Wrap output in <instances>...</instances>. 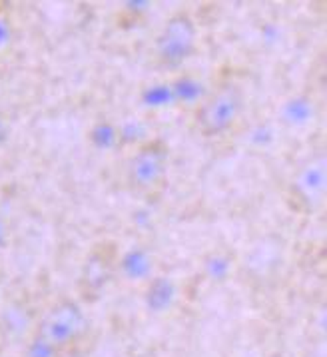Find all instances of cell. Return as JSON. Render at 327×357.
<instances>
[{
	"instance_id": "obj_15",
	"label": "cell",
	"mask_w": 327,
	"mask_h": 357,
	"mask_svg": "<svg viewBox=\"0 0 327 357\" xmlns=\"http://www.w3.org/2000/svg\"><path fill=\"white\" fill-rule=\"evenodd\" d=\"M6 243V224H4V218L0 215V250L4 248Z\"/></svg>"
},
{
	"instance_id": "obj_17",
	"label": "cell",
	"mask_w": 327,
	"mask_h": 357,
	"mask_svg": "<svg viewBox=\"0 0 327 357\" xmlns=\"http://www.w3.org/2000/svg\"><path fill=\"white\" fill-rule=\"evenodd\" d=\"M60 357H84V349L82 347H76V349H68L64 351Z\"/></svg>"
},
{
	"instance_id": "obj_9",
	"label": "cell",
	"mask_w": 327,
	"mask_h": 357,
	"mask_svg": "<svg viewBox=\"0 0 327 357\" xmlns=\"http://www.w3.org/2000/svg\"><path fill=\"white\" fill-rule=\"evenodd\" d=\"M90 142L98 150H112L122 142V132L110 120H100L90 130Z\"/></svg>"
},
{
	"instance_id": "obj_8",
	"label": "cell",
	"mask_w": 327,
	"mask_h": 357,
	"mask_svg": "<svg viewBox=\"0 0 327 357\" xmlns=\"http://www.w3.org/2000/svg\"><path fill=\"white\" fill-rule=\"evenodd\" d=\"M172 94H174V102L176 104H194L198 106L199 102L204 100V96L208 94L199 80H196L190 74H182L172 82Z\"/></svg>"
},
{
	"instance_id": "obj_4",
	"label": "cell",
	"mask_w": 327,
	"mask_h": 357,
	"mask_svg": "<svg viewBox=\"0 0 327 357\" xmlns=\"http://www.w3.org/2000/svg\"><path fill=\"white\" fill-rule=\"evenodd\" d=\"M198 46V26L190 13L180 10L164 22L156 38V58L166 68H180L194 56Z\"/></svg>"
},
{
	"instance_id": "obj_16",
	"label": "cell",
	"mask_w": 327,
	"mask_h": 357,
	"mask_svg": "<svg viewBox=\"0 0 327 357\" xmlns=\"http://www.w3.org/2000/svg\"><path fill=\"white\" fill-rule=\"evenodd\" d=\"M6 138H8V126H6V122L0 118V146L6 142Z\"/></svg>"
},
{
	"instance_id": "obj_11",
	"label": "cell",
	"mask_w": 327,
	"mask_h": 357,
	"mask_svg": "<svg viewBox=\"0 0 327 357\" xmlns=\"http://www.w3.org/2000/svg\"><path fill=\"white\" fill-rule=\"evenodd\" d=\"M64 354L60 347H56L54 343L50 342L48 337H44L40 331H32V335L26 342L24 347V357H60Z\"/></svg>"
},
{
	"instance_id": "obj_1",
	"label": "cell",
	"mask_w": 327,
	"mask_h": 357,
	"mask_svg": "<svg viewBox=\"0 0 327 357\" xmlns=\"http://www.w3.org/2000/svg\"><path fill=\"white\" fill-rule=\"evenodd\" d=\"M243 88L236 80L215 86L194 108V128L204 138H215L234 128L243 112Z\"/></svg>"
},
{
	"instance_id": "obj_2",
	"label": "cell",
	"mask_w": 327,
	"mask_h": 357,
	"mask_svg": "<svg viewBox=\"0 0 327 357\" xmlns=\"http://www.w3.org/2000/svg\"><path fill=\"white\" fill-rule=\"evenodd\" d=\"M168 160L170 150L164 140L154 138L138 146V150L130 156L126 166V182L134 194L146 198L158 196L168 178Z\"/></svg>"
},
{
	"instance_id": "obj_10",
	"label": "cell",
	"mask_w": 327,
	"mask_h": 357,
	"mask_svg": "<svg viewBox=\"0 0 327 357\" xmlns=\"http://www.w3.org/2000/svg\"><path fill=\"white\" fill-rule=\"evenodd\" d=\"M321 190H324V164L307 166V170H303L299 176L298 192L305 200H315Z\"/></svg>"
},
{
	"instance_id": "obj_7",
	"label": "cell",
	"mask_w": 327,
	"mask_h": 357,
	"mask_svg": "<svg viewBox=\"0 0 327 357\" xmlns=\"http://www.w3.org/2000/svg\"><path fill=\"white\" fill-rule=\"evenodd\" d=\"M178 289L176 284L166 275H154L146 282V291H144V303L150 314H166L176 301Z\"/></svg>"
},
{
	"instance_id": "obj_3",
	"label": "cell",
	"mask_w": 327,
	"mask_h": 357,
	"mask_svg": "<svg viewBox=\"0 0 327 357\" xmlns=\"http://www.w3.org/2000/svg\"><path fill=\"white\" fill-rule=\"evenodd\" d=\"M36 331L48 337L62 351L82 347L90 333V321L78 301L60 300L40 317Z\"/></svg>"
},
{
	"instance_id": "obj_6",
	"label": "cell",
	"mask_w": 327,
	"mask_h": 357,
	"mask_svg": "<svg viewBox=\"0 0 327 357\" xmlns=\"http://www.w3.org/2000/svg\"><path fill=\"white\" fill-rule=\"evenodd\" d=\"M116 272L122 273L126 282H148L154 278V257L142 245H132L118 256Z\"/></svg>"
},
{
	"instance_id": "obj_13",
	"label": "cell",
	"mask_w": 327,
	"mask_h": 357,
	"mask_svg": "<svg viewBox=\"0 0 327 357\" xmlns=\"http://www.w3.org/2000/svg\"><path fill=\"white\" fill-rule=\"evenodd\" d=\"M307 116H310V102L301 100V98L289 102L287 108H285V118L289 122H303Z\"/></svg>"
},
{
	"instance_id": "obj_12",
	"label": "cell",
	"mask_w": 327,
	"mask_h": 357,
	"mask_svg": "<svg viewBox=\"0 0 327 357\" xmlns=\"http://www.w3.org/2000/svg\"><path fill=\"white\" fill-rule=\"evenodd\" d=\"M142 102L144 106H148V108H166V106L176 104L170 84L148 86L142 92Z\"/></svg>"
},
{
	"instance_id": "obj_5",
	"label": "cell",
	"mask_w": 327,
	"mask_h": 357,
	"mask_svg": "<svg viewBox=\"0 0 327 357\" xmlns=\"http://www.w3.org/2000/svg\"><path fill=\"white\" fill-rule=\"evenodd\" d=\"M116 261H118V250L114 248V243L104 242L90 250L78 278V294L82 296V300H96L104 291V287L114 278Z\"/></svg>"
},
{
	"instance_id": "obj_14",
	"label": "cell",
	"mask_w": 327,
	"mask_h": 357,
	"mask_svg": "<svg viewBox=\"0 0 327 357\" xmlns=\"http://www.w3.org/2000/svg\"><path fill=\"white\" fill-rule=\"evenodd\" d=\"M206 268H208V273L212 275L213 280H222V278H226V275H228L229 261L224 256L215 254L212 259H208Z\"/></svg>"
}]
</instances>
